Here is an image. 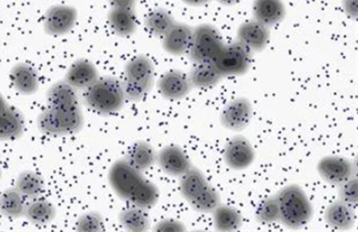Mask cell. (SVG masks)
Here are the masks:
<instances>
[{
    "instance_id": "6da1fadb",
    "label": "cell",
    "mask_w": 358,
    "mask_h": 232,
    "mask_svg": "<svg viewBox=\"0 0 358 232\" xmlns=\"http://www.w3.org/2000/svg\"><path fill=\"white\" fill-rule=\"evenodd\" d=\"M108 181L119 198L143 210L152 209L159 201L158 187L124 159L110 167Z\"/></svg>"
},
{
    "instance_id": "7a4b0ae2",
    "label": "cell",
    "mask_w": 358,
    "mask_h": 232,
    "mask_svg": "<svg viewBox=\"0 0 358 232\" xmlns=\"http://www.w3.org/2000/svg\"><path fill=\"white\" fill-rule=\"evenodd\" d=\"M280 205V222L287 229L298 231L313 217V207L300 185L289 184L275 194Z\"/></svg>"
},
{
    "instance_id": "3957f363",
    "label": "cell",
    "mask_w": 358,
    "mask_h": 232,
    "mask_svg": "<svg viewBox=\"0 0 358 232\" xmlns=\"http://www.w3.org/2000/svg\"><path fill=\"white\" fill-rule=\"evenodd\" d=\"M126 97L122 82L115 77L99 78L86 89L84 103L90 110L101 115L119 112L124 107Z\"/></svg>"
},
{
    "instance_id": "277c9868",
    "label": "cell",
    "mask_w": 358,
    "mask_h": 232,
    "mask_svg": "<svg viewBox=\"0 0 358 232\" xmlns=\"http://www.w3.org/2000/svg\"><path fill=\"white\" fill-rule=\"evenodd\" d=\"M155 66L147 55L132 57L124 68V78L121 80L126 101H143L154 85Z\"/></svg>"
},
{
    "instance_id": "5b68a950",
    "label": "cell",
    "mask_w": 358,
    "mask_h": 232,
    "mask_svg": "<svg viewBox=\"0 0 358 232\" xmlns=\"http://www.w3.org/2000/svg\"><path fill=\"white\" fill-rule=\"evenodd\" d=\"M84 116L80 106L67 109L48 108L37 118V127L41 132L50 136H66L77 133L83 129Z\"/></svg>"
},
{
    "instance_id": "8992f818",
    "label": "cell",
    "mask_w": 358,
    "mask_h": 232,
    "mask_svg": "<svg viewBox=\"0 0 358 232\" xmlns=\"http://www.w3.org/2000/svg\"><path fill=\"white\" fill-rule=\"evenodd\" d=\"M224 45L217 28L202 24L194 28L193 41L187 55L194 64L214 63Z\"/></svg>"
},
{
    "instance_id": "52a82bcc",
    "label": "cell",
    "mask_w": 358,
    "mask_h": 232,
    "mask_svg": "<svg viewBox=\"0 0 358 232\" xmlns=\"http://www.w3.org/2000/svg\"><path fill=\"white\" fill-rule=\"evenodd\" d=\"M252 55L251 50L236 41L227 45L225 44L213 64L223 78L242 76L251 67Z\"/></svg>"
},
{
    "instance_id": "ba28073f",
    "label": "cell",
    "mask_w": 358,
    "mask_h": 232,
    "mask_svg": "<svg viewBox=\"0 0 358 232\" xmlns=\"http://www.w3.org/2000/svg\"><path fill=\"white\" fill-rule=\"evenodd\" d=\"M78 13L74 6L57 4L46 10L43 17V29L46 34L63 36L68 34L77 23Z\"/></svg>"
},
{
    "instance_id": "9c48e42d",
    "label": "cell",
    "mask_w": 358,
    "mask_h": 232,
    "mask_svg": "<svg viewBox=\"0 0 358 232\" xmlns=\"http://www.w3.org/2000/svg\"><path fill=\"white\" fill-rule=\"evenodd\" d=\"M317 170L320 177L331 185H340L355 175V165L341 156H326L318 161Z\"/></svg>"
},
{
    "instance_id": "30bf717a",
    "label": "cell",
    "mask_w": 358,
    "mask_h": 232,
    "mask_svg": "<svg viewBox=\"0 0 358 232\" xmlns=\"http://www.w3.org/2000/svg\"><path fill=\"white\" fill-rule=\"evenodd\" d=\"M253 117V107L247 97H236L229 101L220 114V123L231 131H242L248 127Z\"/></svg>"
},
{
    "instance_id": "8fae6325",
    "label": "cell",
    "mask_w": 358,
    "mask_h": 232,
    "mask_svg": "<svg viewBox=\"0 0 358 232\" xmlns=\"http://www.w3.org/2000/svg\"><path fill=\"white\" fill-rule=\"evenodd\" d=\"M223 160L225 165L231 169L242 171L253 164L255 160V150L248 138L236 136L225 145Z\"/></svg>"
},
{
    "instance_id": "7c38bea8",
    "label": "cell",
    "mask_w": 358,
    "mask_h": 232,
    "mask_svg": "<svg viewBox=\"0 0 358 232\" xmlns=\"http://www.w3.org/2000/svg\"><path fill=\"white\" fill-rule=\"evenodd\" d=\"M157 163L164 173L173 177H181L193 165L183 150L178 145H166L157 152Z\"/></svg>"
},
{
    "instance_id": "4fadbf2b",
    "label": "cell",
    "mask_w": 358,
    "mask_h": 232,
    "mask_svg": "<svg viewBox=\"0 0 358 232\" xmlns=\"http://www.w3.org/2000/svg\"><path fill=\"white\" fill-rule=\"evenodd\" d=\"M157 86L161 96L169 101L185 99L193 88L189 75L179 70H170L164 73L159 79Z\"/></svg>"
},
{
    "instance_id": "5bb4252c",
    "label": "cell",
    "mask_w": 358,
    "mask_h": 232,
    "mask_svg": "<svg viewBox=\"0 0 358 232\" xmlns=\"http://www.w3.org/2000/svg\"><path fill=\"white\" fill-rule=\"evenodd\" d=\"M269 38V28L256 20L245 22L238 29V41L244 44L253 54L264 50Z\"/></svg>"
},
{
    "instance_id": "9a60e30c",
    "label": "cell",
    "mask_w": 358,
    "mask_h": 232,
    "mask_svg": "<svg viewBox=\"0 0 358 232\" xmlns=\"http://www.w3.org/2000/svg\"><path fill=\"white\" fill-rule=\"evenodd\" d=\"M194 28L183 23H176L162 38L166 52L172 55L189 54L193 41Z\"/></svg>"
},
{
    "instance_id": "2e32d148",
    "label": "cell",
    "mask_w": 358,
    "mask_h": 232,
    "mask_svg": "<svg viewBox=\"0 0 358 232\" xmlns=\"http://www.w3.org/2000/svg\"><path fill=\"white\" fill-rule=\"evenodd\" d=\"M99 78V71L92 61L77 59L68 68L65 81L76 90H86Z\"/></svg>"
},
{
    "instance_id": "e0dca14e",
    "label": "cell",
    "mask_w": 358,
    "mask_h": 232,
    "mask_svg": "<svg viewBox=\"0 0 358 232\" xmlns=\"http://www.w3.org/2000/svg\"><path fill=\"white\" fill-rule=\"evenodd\" d=\"M324 221L331 229L347 231L355 227L357 215L352 205L338 200L327 207L324 211Z\"/></svg>"
},
{
    "instance_id": "ac0fdd59",
    "label": "cell",
    "mask_w": 358,
    "mask_h": 232,
    "mask_svg": "<svg viewBox=\"0 0 358 232\" xmlns=\"http://www.w3.org/2000/svg\"><path fill=\"white\" fill-rule=\"evenodd\" d=\"M10 79L15 90L23 96H32L39 89V75L32 66L19 63L12 68Z\"/></svg>"
},
{
    "instance_id": "d6986e66",
    "label": "cell",
    "mask_w": 358,
    "mask_h": 232,
    "mask_svg": "<svg viewBox=\"0 0 358 232\" xmlns=\"http://www.w3.org/2000/svg\"><path fill=\"white\" fill-rule=\"evenodd\" d=\"M252 12L254 20L268 28L280 24L287 13L282 0H254Z\"/></svg>"
},
{
    "instance_id": "ffe728a7",
    "label": "cell",
    "mask_w": 358,
    "mask_h": 232,
    "mask_svg": "<svg viewBox=\"0 0 358 232\" xmlns=\"http://www.w3.org/2000/svg\"><path fill=\"white\" fill-rule=\"evenodd\" d=\"M108 21L113 32L120 37L131 36L138 29V15L131 8H110Z\"/></svg>"
},
{
    "instance_id": "44dd1931",
    "label": "cell",
    "mask_w": 358,
    "mask_h": 232,
    "mask_svg": "<svg viewBox=\"0 0 358 232\" xmlns=\"http://www.w3.org/2000/svg\"><path fill=\"white\" fill-rule=\"evenodd\" d=\"M48 107L55 109L79 107V96L77 90L66 81H59L50 86L46 94Z\"/></svg>"
},
{
    "instance_id": "7402d4cb",
    "label": "cell",
    "mask_w": 358,
    "mask_h": 232,
    "mask_svg": "<svg viewBox=\"0 0 358 232\" xmlns=\"http://www.w3.org/2000/svg\"><path fill=\"white\" fill-rule=\"evenodd\" d=\"M132 167L145 172L157 163V152L149 143L138 140L127 150L124 158Z\"/></svg>"
},
{
    "instance_id": "603a6c76",
    "label": "cell",
    "mask_w": 358,
    "mask_h": 232,
    "mask_svg": "<svg viewBox=\"0 0 358 232\" xmlns=\"http://www.w3.org/2000/svg\"><path fill=\"white\" fill-rule=\"evenodd\" d=\"M25 120L20 110L10 106L0 116V140H15L23 136Z\"/></svg>"
},
{
    "instance_id": "cb8c5ba5",
    "label": "cell",
    "mask_w": 358,
    "mask_h": 232,
    "mask_svg": "<svg viewBox=\"0 0 358 232\" xmlns=\"http://www.w3.org/2000/svg\"><path fill=\"white\" fill-rule=\"evenodd\" d=\"M209 185L207 178L200 169L192 167L187 173L183 174L179 181V189L182 198L191 203Z\"/></svg>"
},
{
    "instance_id": "d4e9b609",
    "label": "cell",
    "mask_w": 358,
    "mask_h": 232,
    "mask_svg": "<svg viewBox=\"0 0 358 232\" xmlns=\"http://www.w3.org/2000/svg\"><path fill=\"white\" fill-rule=\"evenodd\" d=\"M27 204V200L15 187H10L0 194V214L4 217H22L25 215Z\"/></svg>"
},
{
    "instance_id": "484cf974",
    "label": "cell",
    "mask_w": 358,
    "mask_h": 232,
    "mask_svg": "<svg viewBox=\"0 0 358 232\" xmlns=\"http://www.w3.org/2000/svg\"><path fill=\"white\" fill-rule=\"evenodd\" d=\"M212 213L214 227L217 231H236L242 227V214L231 205L220 204Z\"/></svg>"
},
{
    "instance_id": "4316f807",
    "label": "cell",
    "mask_w": 358,
    "mask_h": 232,
    "mask_svg": "<svg viewBox=\"0 0 358 232\" xmlns=\"http://www.w3.org/2000/svg\"><path fill=\"white\" fill-rule=\"evenodd\" d=\"M176 23L173 15L165 8H155L145 19V29L152 36L159 38H163Z\"/></svg>"
},
{
    "instance_id": "83f0119b",
    "label": "cell",
    "mask_w": 358,
    "mask_h": 232,
    "mask_svg": "<svg viewBox=\"0 0 358 232\" xmlns=\"http://www.w3.org/2000/svg\"><path fill=\"white\" fill-rule=\"evenodd\" d=\"M189 77L193 87L196 88L214 87L223 78L213 63L194 64Z\"/></svg>"
},
{
    "instance_id": "f1b7e54d",
    "label": "cell",
    "mask_w": 358,
    "mask_h": 232,
    "mask_svg": "<svg viewBox=\"0 0 358 232\" xmlns=\"http://www.w3.org/2000/svg\"><path fill=\"white\" fill-rule=\"evenodd\" d=\"M15 189L26 200H35L41 198V194H43V179L36 172L26 170L17 176L15 180Z\"/></svg>"
},
{
    "instance_id": "f546056e",
    "label": "cell",
    "mask_w": 358,
    "mask_h": 232,
    "mask_svg": "<svg viewBox=\"0 0 358 232\" xmlns=\"http://www.w3.org/2000/svg\"><path fill=\"white\" fill-rule=\"evenodd\" d=\"M55 214H57V210L52 203L35 198L27 204L24 216L32 224L42 226V225L50 224L54 220Z\"/></svg>"
},
{
    "instance_id": "4dcf8cb0",
    "label": "cell",
    "mask_w": 358,
    "mask_h": 232,
    "mask_svg": "<svg viewBox=\"0 0 358 232\" xmlns=\"http://www.w3.org/2000/svg\"><path fill=\"white\" fill-rule=\"evenodd\" d=\"M147 210L138 207L128 208L119 214L120 224L128 231L143 232L151 229V220Z\"/></svg>"
},
{
    "instance_id": "1f68e13d",
    "label": "cell",
    "mask_w": 358,
    "mask_h": 232,
    "mask_svg": "<svg viewBox=\"0 0 358 232\" xmlns=\"http://www.w3.org/2000/svg\"><path fill=\"white\" fill-rule=\"evenodd\" d=\"M189 204L199 213H212L221 204V196L220 192L209 184Z\"/></svg>"
},
{
    "instance_id": "d6a6232c",
    "label": "cell",
    "mask_w": 358,
    "mask_h": 232,
    "mask_svg": "<svg viewBox=\"0 0 358 232\" xmlns=\"http://www.w3.org/2000/svg\"><path fill=\"white\" fill-rule=\"evenodd\" d=\"M256 220L262 224H273L280 222V205L276 196L264 198L255 212Z\"/></svg>"
},
{
    "instance_id": "836d02e7",
    "label": "cell",
    "mask_w": 358,
    "mask_h": 232,
    "mask_svg": "<svg viewBox=\"0 0 358 232\" xmlns=\"http://www.w3.org/2000/svg\"><path fill=\"white\" fill-rule=\"evenodd\" d=\"M77 231L81 232H99L105 229L103 218L99 212L90 211L83 214L77 221Z\"/></svg>"
},
{
    "instance_id": "e575fe53",
    "label": "cell",
    "mask_w": 358,
    "mask_h": 232,
    "mask_svg": "<svg viewBox=\"0 0 358 232\" xmlns=\"http://www.w3.org/2000/svg\"><path fill=\"white\" fill-rule=\"evenodd\" d=\"M339 200L347 204L357 205L358 202V182L357 176H353L340 184Z\"/></svg>"
},
{
    "instance_id": "d590c367",
    "label": "cell",
    "mask_w": 358,
    "mask_h": 232,
    "mask_svg": "<svg viewBox=\"0 0 358 232\" xmlns=\"http://www.w3.org/2000/svg\"><path fill=\"white\" fill-rule=\"evenodd\" d=\"M185 231H187L185 225L176 219H164V220L157 223L156 226L154 227V231L179 232Z\"/></svg>"
},
{
    "instance_id": "8d00e7d4",
    "label": "cell",
    "mask_w": 358,
    "mask_h": 232,
    "mask_svg": "<svg viewBox=\"0 0 358 232\" xmlns=\"http://www.w3.org/2000/svg\"><path fill=\"white\" fill-rule=\"evenodd\" d=\"M344 12L348 15L351 19H357V0H343L342 2Z\"/></svg>"
},
{
    "instance_id": "74e56055",
    "label": "cell",
    "mask_w": 358,
    "mask_h": 232,
    "mask_svg": "<svg viewBox=\"0 0 358 232\" xmlns=\"http://www.w3.org/2000/svg\"><path fill=\"white\" fill-rule=\"evenodd\" d=\"M138 0H109L110 6L117 8H131L134 10Z\"/></svg>"
},
{
    "instance_id": "f35d334b",
    "label": "cell",
    "mask_w": 358,
    "mask_h": 232,
    "mask_svg": "<svg viewBox=\"0 0 358 232\" xmlns=\"http://www.w3.org/2000/svg\"><path fill=\"white\" fill-rule=\"evenodd\" d=\"M182 1L191 6H202L207 4L210 0H182Z\"/></svg>"
},
{
    "instance_id": "ab89813d",
    "label": "cell",
    "mask_w": 358,
    "mask_h": 232,
    "mask_svg": "<svg viewBox=\"0 0 358 232\" xmlns=\"http://www.w3.org/2000/svg\"><path fill=\"white\" fill-rule=\"evenodd\" d=\"M8 108H10V105L6 103L4 97L1 96V94H0V116H1V115L3 114Z\"/></svg>"
},
{
    "instance_id": "60d3db41",
    "label": "cell",
    "mask_w": 358,
    "mask_h": 232,
    "mask_svg": "<svg viewBox=\"0 0 358 232\" xmlns=\"http://www.w3.org/2000/svg\"><path fill=\"white\" fill-rule=\"evenodd\" d=\"M217 1L223 6H234V4L238 3L241 0H217Z\"/></svg>"
},
{
    "instance_id": "b9f144b4",
    "label": "cell",
    "mask_w": 358,
    "mask_h": 232,
    "mask_svg": "<svg viewBox=\"0 0 358 232\" xmlns=\"http://www.w3.org/2000/svg\"><path fill=\"white\" fill-rule=\"evenodd\" d=\"M0 178H1V169H0Z\"/></svg>"
}]
</instances>
